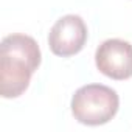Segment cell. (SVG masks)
I'll use <instances>...</instances> for the list:
<instances>
[{
  "label": "cell",
  "instance_id": "1",
  "mask_svg": "<svg viewBox=\"0 0 132 132\" xmlns=\"http://www.w3.org/2000/svg\"><path fill=\"white\" fill-rule=\"evenodd\" d=\"M42 61L37 42L27 34L14 33L0 45V95L17 98L30 86L33 73Z\"/></svg>",
  "mask_w": 132,
  "mask_h": 132
},
{
  "label": "cell",
  "instance_id": "2",
  "mask_svg": "<svg viewBox=\"0 0 132 132\" xmlns=\"http://www.w3.org/2000/svg\"><path fill=\"white\" fill-rule=\"evenodd\" d=\"M72 113L76 121L86 126H101L109 123L118 112V93L103 84H87L79 87L72 98Z\"/></svg>",
  "mask_w": 132,
  "mask_h": 132
},
{
  "label": "cell",
  "instance_id": "3",
  "mask_svg": "<svg viewBox=\"0 0 132 132\" xmlns=\"http://www.w3.org/2000/svg\"><path fill=\"white\" fill-rule=\"evenodd\" d=\"M87 27L76 14L61 17L48 33V47L53 54L69 57L78 54L87 40Z\"/></svg>",
  "mask_w": 132,
  "mask_h": 132
},
{
  "label": "cell",
  "instance_id": "4",
  "mask_svg": "<svg viewBox=\"0 0 132 132\" xmlns=\"http://www.w3.org/2000/svg\"><path fill=\"white\" fill-rule=\"evenodd\" d=\"M95 64L110 79H129L132 78V45L123 39H107L96 48Z\"/></svg>",
  "mask_w": 132,
  "mask_h": 132
}]
</instances>
